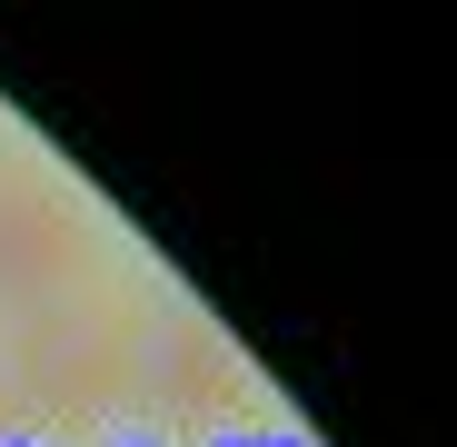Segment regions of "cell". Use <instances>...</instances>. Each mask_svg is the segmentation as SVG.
I'll list each match as a JSON object with an SVG mask.
<instances>
[{"label": "cell", "instance_id": "1", "mask_svg": "<svg viewBox=\"0 0 457 447\" xmlns=\"http://www.w3.org/2000/svg\"><path fill=\"white\" fill-rule=\"evenodd\" d=\"M21 388L30 408H60V418H90L129 388V328L120 319H80V309H40L21 328Z\"/></svg>", "mask_w": 457, "mask_h": 447}, {"label": "cell", "instance_id": "2", "mask_svg": "<svg viewBox=\"0 0 457 447\" xmlns=\"http://www.w3.org/2000/svg\"><path fill=\"white\" fill-rule=\"evenodd\" d=\"M90 269V239L50 189H0V309H60Z\"/></svg>", "mask_w": 457, "mask_h": 447}, {"label": "cell", "instance_id": "3", "mask_svg": "<svg viewBox=\"0 0 457 447\" xmlns=\"http://www.w3.org/2000/svg\"><path fill=\"white\" fill-rule=\"evenodd\" d=\"M160 388H170V398H209V388H219V348H209L199 328H189V338L160 358Z\"/></svg>", "mask_w": 457, "mask_h": 447}]
</instances>
